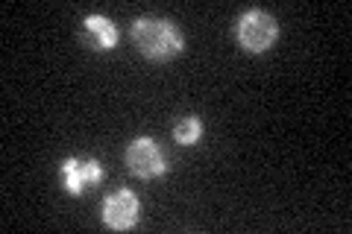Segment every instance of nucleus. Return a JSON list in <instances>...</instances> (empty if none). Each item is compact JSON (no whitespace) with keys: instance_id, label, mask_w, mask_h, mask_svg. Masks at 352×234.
<instances>
[{"instance_id":"5","label":"nucleus","mask_w":352,"mask_h":234,"mask_svg":"<svg viewBox=\"0 0 352 234\" xmlns=\"http://www.w3.org/2000/svg\"><path fill=\"white\" fill-rule=\"evenodd\" d=\"M138 214H141V202L132 191H118L112 196H106V202H103V222L115 231L135 229Z\"/></svg>"},{"instance_id":"3","label":"nucleus","mask_w":352,"mask_h":234,"mask_svg":"<svg viewBox=\"0 0 352 234\" xmlns=\"http://www.w3.org/2000/svg\"><path fill=\"white\" fill-rule=\"evenodd\" d=\"M126 164L138 179H159L168 173V159L153 138H135L126 150Z\"/></svg>"},{"instance_id":"2","label":"nucleus","mask_w":352,"mask_h":234,"mask_svg":"<svg viewBox=\"0 0 352 234\" xmlns=\"http://www.w3.org/2000/svg\"><path fill=\"white\" fill-rule=\"evenodd\" d=\"M279 38L276 18L264 9H250L238 18V41L247 53H267Z\"/></svg>"},{"instance_id":"4","label":"nucleus","mask_w":352,"mask_h":234,"mask_svg":"<svg viewBox=\"0 0 352 234\" xmlns=\"http://www.w3.org/2000/svg\"><path fill=\"white\" fill-rule=\"evenodd\" d=\"M62 182H65V191L71 196H82V194L91 191L94 185L103 182V167L97 159L71 155V159L62 161Z\"/></svg>"},{"instance_id":"6","label":"nucleus","mask_w":352,"mask_h":234,"mask_svg":"<svg viewBox=\"0 0 352 234\" xmlns=\"http://www.w3.org/2000/svg\"><path fill=\"white\" fill-rule=\"evenodd\" d=\"M82 38H85V44L91 50L109 53V50H115V44H118L120 36H118V27L106 15H88L82 21Z\"/></svg>"},{"instance_id":"1","label":"nucleus","mask_w":352,"mask_h":234,"mask_svg":"<svg viewBox=\"0 0 352 234\" xmlns=\"http://www.w3.org/2000/svg\"><path fill=\"white\" fill-rule=\"evenodd\" d=\"M132 41H135L141 56H147L153 62H168L173 56H179L185 47V38L173 21L153 15H144L132 24Z\"/></svg>"},{"instance_id":"7","label":"nucleus","mask_w":352,"mask_h":234,"mask_svg":"<svg viewBox=\"0 0 352 234\" xmlns=\"http://www.w3.org/2000/svg\"><path fill=\"white\" fill-rule=\"evenodd\" d=\"M203 120L200 117H182L179 124L173 126V141L179 143V147H194V143H200L203 141Z\"/></svg>"}]
</instances>
